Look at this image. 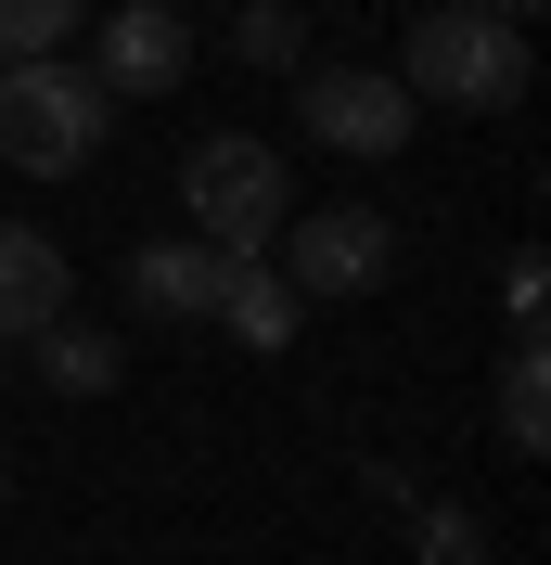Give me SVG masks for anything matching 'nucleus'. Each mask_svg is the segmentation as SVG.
<instances>
[{
  "mask_svg": "<svg viewBox=\"0 0 551 565\" xmlns=\"http://www.w3.org/2000/svg\"><path fill=\"white\" fill-rule=\"evenodd\" d=\"M526 26H500V13H462V0H436L411 39H398V90L411 104H449V116H514L526 104Z\"/></svg>",
  "mask_w": 551,
  "mask_h": 565,
  "instance_id": "nucleus-1",
  "label": "nucleus"
},
{
  "mask_svg": "<svg viewBox=\"0 0 551 565\" xmlns=\"http://www.w3.org/2000/svg\"><path fill=\"white\" fill-rule=\"evenodd\" d=\"M116 129V90L90 65H65V52H26V65H0V168H26V180H65L90 168Z\"/></svg>",
  "mask_w": 551,
  "mask_h": 565,
  "instance_id": "nucleus-2",
  "label": "nucleus"
},
{
  "mask_svg": "<svg viewBox=\"0 0 551 565\" xmlns=\"http://www.w3.org/2000/svg\"><path fill=\"white\" fill-rule=\"evenodd\" d=\"M180 206H193V245L218 257H270L282 206H295V180H282V154L257 129H206L193 154H180Z\"/></svg>",
  "mask_w": 551,
  "mask_h": 565,
  "instance_id": "nucleus-3",
  "label": "nucleus"
},
{
  "mask_svg": "<svg viewBox=\"0 0 551 565\" xmlns=\"http://www.w3.org/2000/svg\"><path fill=\"white\" fill-rule=\"evenodd\" d=\"M295 116H309V141H334V154H359V168H385V154L423 129V104L398 90V65H321V77H295Z\"/></svg>",
  "mask_w": 551,
  "mask_h": 565,
  "instance_id": "nucleus-4",
  "label": "nucleus"
},
{
  "mask_svg": "<svg viewBox=\"0 0 551 565\" xmlns=\"http://www.w3.org/2000/svg\"><path fill=\"white\" fill-rule=\"evenodd\" d=\"M385 270H398V232H385L372 206H309L295 245H282V282H295V296H372Z\"/></svg>",
  "mask_w": 551,
  "mask_h": 565,
  "instance_id": "nucleus-5",
  "label": "nucleus"
},
{
  "mask_svg": "<svg viewBox=\"0 0 551 565\" xmlns=\"http://www.w3.org/2000/svg\"><path fill=\"white\" fill-rule=\"evenodd\" d=\"M90 77H104L116 104H154L193 77V26H180V0H116L104 39H90Z\"/></svg>",
  "mask_w": 551,
  "mask_h": 565,
  "instance_id": "nucleus-6",
  "label": "nucleus"
},
{
  "mask_svg": "<svg viewBox=\"0 0 551 565\" xmlns=\"http://www.w3.org/2000/svg\"><path fill=\"white\" fill-rule=\"evenodd\" d=\"M39 321H65V245L0 218V348H26Z\"/></svg>",
  "mask_w": 551,
  "mask_h": 565,
  "instance_id": "nucleus-7",
  "label": "nucleus"
},
{
  "mask_svg": "<svg viewBox=\"0 0 551 565\" xmlns=\"http://www.w3.org/2000/svg\"><path fill=\"white\" fill-rule=\"evenodd\" d=\"M218 334H231V348H257V360H282L295 348V321H309V296H295V282L270 270V257H231V282H218Z\"/></svg>",
  "mask_w": 551,
  "mask_h": 565,
  "instance_id": "nucleus-8",
  "label": "nucleus"
},
{
  "mask_svg": "<svg viewBox=\"0 0 551 565\" xmlns=\"http://www.w3.org/2000/svg\"><path fill=\"white\" fill-rule=\"evenodd\" d=\"M218 282H231V257H218V245H193V232L129 257V296H141L154 321H206V309H218Z\"/></svg>",
  "mask_w": 551,
  "mask_h": 565,
  "instance_id": "nucleus-9",
  "label": "nucleus"
},
{
  "mask_svg": "<svg viewBox=\"0 0 551 565\" xmlns=\"http://www.w3.org/2000/svg\"><path fill=\"white\" fill-rule=\"evenodd\" d=\"M26 348H39V386H52V398H104V386H129V348H116V334H90V321H39Z\"/></svg>",
  "mask_w": 551,
  "mask_h": 565,
  "instance_id": "nucleus-10",
  "label": "nucleus"
},
{
  "mask_svg": "<svg viewBox=\"0 0 551 565\" xmlns=\"http://www.w3.org/2000/svg\"><path fill=\"white\" fill-rule=\"evenodd\" d=\"M500 437H514V462L551 450V360H539V334L500 348Z\"/></svg>",
  "mask_w": 551,
  "mask_h": 565,
  "instance_id": "nucleus-11",
  "label": "nucleus"
},
{
  "mask_svg": "<svg viewBox=\"0 0 551 565\" xmlns=\"http://www.w3.org/2000/svg\"><path fill=\"white\" fill-rule=\"evenodd\" d=\"M231 52H244L257 77L309 65V13H295V0H244V13H231Z\"/></svg>",
  "mask_w": 551,
  "mask_h": 565,
  "instance_id": "nucleus-12",
  "label": "nucleus"
},
{
  "mask_svg": "<svg viewBox=\"0 0 551 565\" xmlns=\"http://www.w3.org/2000/svg\"><path fill=\"white\" fill-rule=\"evenodd\" d=\"M411 565H487V514L475 501H411Z\"/></svg>",
  "mask_w": 551,
  "mask_h": 565,
  "instance_id": "nucleus-13",
  "label": "nucleus"
},
{
  "mask_svg": "<svg viewBox=\"0 0 551 565\" xmlns=\"http://www.w3.org/2000/svg\"><path fill=\"white\" fill-rule=\"evenodd\" d=\"M77 13H90V0H0V65H26V52H65V39H77Z\"/></svg>",
  "mask_w": 551,
  "mask_h": 565,
  "instance_id": "nucleus-14",
  "label": "nucleus"
},
{
  "mask_svg": "<svg viewBox=\"0 0 551 565\" xmlns=\"http://www.w3.org/2000/svg\"><path fill=\"white\" fill-rule=\"evenodd\" d=\"M500 309H514V334H539V309H551V257H539V245H514V270H500Z\"/></svg>",
  "mask_w": 551,
  "mask_h": 565,
  "instance_id": "nucleus-15",
  "label": "nucleus"
},
{
  "mask_svg": "<svg viewBox=\"0 0 551 565\" xmlns=\"http://www.w3.org/2000/svg\"><path fill=\"white\" fill-rule=\"evenodd\" d=\"M462 13H500V26H526V13H539V0H462Z\"/></svg>",
  "mask_w": 551,
  "mask_h": 565,
  "instance_id": "nucleus-16",
  "label": "nucleus"
},
{
  "mask_svg": "<svg viewBox=\"0 0 551 565\" xmlns=\"http://www.w3.org/2000/svg\"><path fill=\"white\" fill-rule=\"evenodd\" d=\"M0 386H13V348H0Z\"/></svg>",
  "mask_w": 551,
  "mask_h": 565,
  "instance_id": "nucleus-17",
  "label": "nucleus"
},
{
  "mask_svg": "<svg viewBox=\"0 0 551 565\" xmlns=\"http://www.w3.org/2000/svg\"><path fill=\"white\" fill-rule=\"evenodd\" d=\"M0 501H13V462H0Z\"/></svg>",
  "mask_w": 551,
  "mask_h": 565,
  "instance_id": "nucleus-18",
  "label": "nucleus"
}]
</instances>
